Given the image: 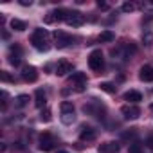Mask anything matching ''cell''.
<instances>
[{"label":"cell","mask_w":153,"mask_h":153,"mask_svg":"<svg viewBox=\"0 0 153 153\" xmlns=\"http://www.w3.org/2000/svg\"><path fill=\"white\" fill-rule=\"evenodd\" d=\"M31 43L36 51L40 52H47L51 49V42H49V33L45 29H34L33 36H31Z\"/></svg>","instance_id":"cell-1"},{"label":"cell","mask_w":153,"mask_h":153,"mask_svg":"<svg viewBox=\"0 0 153 153\" xmlns=\"http://www.w3.org/2000/svg\"><path fill=\"white\" fill-rule=\"evenodd\" d=\"M88 67L92 70H96V72H101L105 68V58H103V52L99 49H96V51L90 52V56H88Z\"/></svg>","instance_id":"cell-2"},{"label":"cell","mask_w":153,"mask_h":153,"mask_svg":"<svg viewBox=\"0 0 153 153\" xmlns=\"http://www.w3.org/2000/svg\"><path fill=\"white\" fill-rule=\"evenodd\" d=\"M70 83L76 85V92H85V88H87V74L85 72H74L72 78H70Z\"/></svg>","instance_id":"cell-3"},{"label":"cell","mask_w":153,"mask_h":153,"mask_svg":"<svg viewBox=\"0 0 153 153\" xmlns=\"http://www.w3.org/2000/svg\"><path fill=\"white\" fill-rule=\"evenodd\" d=\"M70 27H81L85 24V15H81L79 11H68L67 20H65Z\"/></svg>","instance_id":"cell-4"},{"label":"cell","mask_w":153,"mask_h":153,"mask_svg":"<svg viewBox=\"0 0 153 153\" xmlns=\"http://www.w3.org/2000/svg\"><path fill=\"white\" fill-rule=\"evenodd\" d=\"M54 40H56V47H59V49H65L72 43V36L63 31H54Z\"/></svg>","instance_id":"cell-5"},{"label":"cell","mask_w":153,"mask_h":153,"mask_svg":"<svg viewBox=\"0 0 153 153\" xmlns=\"http://www.w3.org/2000/svg\"><path fill=\"white\" fill-rule=\"evenodd\" d=\"M9 63L13 67H18L22 63V47L20 45H11V49H9Z\"/></svg>","instance_id":"cell-6"},{"label":"cell","mask_w":153,"mask_h":153,"mask_svg":"<svg viewBox=\"0 0 153 153\" xmlns=\"http://www.w3.org/2000/svg\"><path fill=\"white\" fill-rule=\"evenodd\" d=\"M22 79L27 81V83H34L38 79V72H36V68L33 65H25L22 68Z\"/></svg>","instance_id":"cell-7"},{"label":"cell","mask_w":153,"mask_h":153,"mask_svg":"<svg viewBox=\"0 0 153 153\" xmlns=\"http://www.w3.org/2000/svg\"><path fill=\"white\" fill-rule=\"evenodd\" d=\"M121 114L126 117V119H137L140 115V108L137 105H124L121 108Z\"/></svg>","instance_id":"cell-8"},{"label":"cell","mask_w":153,"mask_h":153,"mask_svg":"<svg viewBox=\"0 0 153 153\" xmlns=\"http://www.w3.org/2000/svg\"><path fill=\"white\" fill-rule=\"evenodd\" d=\"M54 146H56V140H54V137L51 133H43L40 137V149L42 151H51Z\"/></svg>","instance_id":"cell-9"},{"label":"cell","mask_w":153,"mask_h":153,"mask_svg":"<svg viewBox=\"0 0 153 153\" xmlns=\"http://www.w3.org/2000/svg\"><path fill=\"white\" fill-rule=\"evenodd\" d=\"M139 78H140V81H144V83L153 81V67H151V65H144V67L140 68V72H139Z\"/></svg>","instance_id":"cell-10"},{"label":"cell","mask_w":153,"mask_h":153,"mask_svg":"<svg viewBox=\"0 0 153 153\" xmlns=\"http://www.w3.org/2000/svg\"><path fill=\"white\" fill-rule=\"evenodd\" d=\"M68 72H72V63H68L67 59L58 61V65H56V74H58V76H67Z\"/></svg>","instance_id":"cell-11"},{"label":"cell","mask_w":153,"mask_h":153,"mask_svg":"<svg viewBox=\"0 0 153 153\" xmlns=\"http://www.w3.org/2000/svg\"><path fill=\"white\" fill-rule=\"evenodd\" d=\"M119 142H105L99 146V153H119Z\"/></svg>","instance_id":"cell-12"},{"label":"cell","mask_w":153,"mask_h":153,"mask_svg":"<svg viewBox=\"0 0 153 153\" xmlns=\"http://www.w3.org/2000/svg\"><path fill=\"white\" fill-rule=\"evenodd\" d=\"M124 101H128V103H131V105H137L139 101H142V96H140V92H137V90H130V92L124 94Z\"/></svg>","instance_id":"cell-13"},{"label":"cell","mask_w":153,"mask_h":153,"mask_svg":"<svg viewBox=\"0 0 153 153\" xmlns=\"http://www.w3.org/2000/svg\"><path fill=\"white\" fill-rule=\"evenodd\" d=\"M45 103H47V96H45V92H43L42 88H38L36 94H34V105H36L38 108H43Z\"/></svg>","instance_id":"cell-14"},{"label":"cell","mask_w":153,"mask_h":153,"mask_svg":"<svg viewBox=\"0 0 153 153\" xmlns=\"http://www.w3.org/2000/svg\"><path fill=\"white\" fill-rule=\"evenodd\" d=\"M79 139L81 140H94L96 139V131L88 126H83L81 128V133H79Z\"/></svg>","instance_id":"cell-15"},{"label":"cell","mask_w":153,"mask_h":153,"mask_svg":"<svg viewBox=\"0 0 153 153\" xmlns=\"http://www.w3.org/2000/svg\"><path fill=\"white\" fill-rule=\"evenodd\" d=\"M9 25H11L13 31H25V29H27V24H25L24 20H18V18H13V20L9 22Z\"/></svg>","instance_id":"cell-16"},{"label":"cell","mask_w":153,"mask_h":153,"mask_svg":"<svg viewBox=\"0 0 153 153\" xmlns=\"http://www.w3.org/2000/svg\"><path fill=\"white\" fill-rule=\"evenodd\" d=\"M114 40H115V34L112 31H103L99 34V42L101 43H108V42H114Z\"/></svg>","instance_id":"cell-17"},{"label":"cell","mask_w":153,"mask_h":153,"mask_svg":"<svg viewBox=\"0 0 153 153\" xmlns=\"http://www.w3.org/2000/svg\"><path fill=\"white\" fill-rule=\"evenodd\" d=\"M52 15H54L56 22H61V20H67L68 11H67V9H54V11H52Z\"/></svg>","instance_id":"cell-18"},{"label":"cell","mask_w":153,"mask_h":153,"mask_svg":"<svg viewBox=\"0 0 153 153\" xmlns=\"http://www.w3.org/2000/svg\"><path fill=\"white\" fill-rule=\"evenodd\" d=\"M99 88L103 90V92H106V94H115V85H112V83H108V81H103L101 85H99Z\"/></svg>","instance_id":"cell-19"},{"label":"cell","mask_w":153,"mask_h":153,"mask_svg":"<svg viewBox=\"0 0 153 153\" xmlns=\"http://www.w3.org/2000/svg\"><path fill=\"white\" fill-rule=\"evenodd\" d=\"M142 43H144L146 47H151V45H153V33H151V31H144V33H142Z\"/></svg>","instance_id":"cell-20"},{"label":"cell","mask_w":153,"mask_h":153,"mask_svg":"<svg viewBox=\"0 0 153 153\" xmlns=\"http://www.w3.org/2000/svg\"><path fill=\"white\" fill-rule=\"evenodd\" d=\"M59 108H61V114H74V106H72V103H68V101H63Z\"/></svg>","instance_id":"cell-21"},{"label":"cell","mask_w":153,"mask_h":153,"mask_svg":"<svg viewBox=\"0 0 153 153\" xmlns=\"http://www.w3.org/2000/svg\"><path fill=\"white\" fill-rule=\"evenodd\" d=\"M123 13H133L135 9H137V4H133V2H126V4H123Z\"/></svg>","instance_id":"cell-22"},{"label":"cell","mask_w":153,"mask_h":153,"mask_svg":"<svg viewBox=\"0 0 153 153\" xmlns=\"http://www.w3.org/2000/svg\"><path fill=\"white\" fill-rule=\"evenodd\" d=\"M40 119H42L43 123H49V121L52 119V114H51V110H49V108H43V110H42V114H40Z\"/></svg>","instance_id":"cell-23"},{"label":"cell","mask_w":153,"mask_h":153,"mask_svg":"<svg viewBox=\"0 0 153 153\" xmlns=\"http://www.w3.org/2000/svg\"><path fill=\"white\" fill-rule=\"evenodd\" d=\"M61 121H63L65 124H72V123L76 121V115H74V114H61Z\"/></svg>","instance_id":"cell-24"},{"label":"cell","mask_w":153,"mask_h":153,"mask_svg":"<svg viewBox=\"0 0 153 153\" xmlns=\"http://www.w3.org/2000/svg\"><path fill=\"white\" fill-rule=\"evenodd\" d=\"M27 103H29V96L22 94V96H18V97H16V105H18V106H25Z\"/></svg>","instance_id":"cell-25"},{"label":"cell","mask_w":153,"mask_h":153,"mask_svg":"<svg viewBox=\"0 0 153 153\" xmlns=\"http://www.w3.org/2000/svg\"><path fill=\"white\" fill-rule=\"evenodd\" d=\"M128 153H142V148H140V144H139V142H133V144H130V149H128Z\"/></svg>","instance_id":"cell-26"},{"label":"cell","mask_w":153,"mask_h":153,"mask_svg":"<svg viewBox=\"0 0 153 153\" xmlns=\"http://www.w3.org/2000/svg\"><path fill=\"white\" fill-rule=\"evenodd\" d=\"M0 78H2V81H7V83H15V78H11V76L7 72H2L0 74Z\"/></svg>","instance_id":"cell-27"},{"label":"cell","mask_w":153,"mask_h":153,"mask_svg":"<svg viewBox=\"0 0 153 153\" xmlns=\"http://www.w3.org/2000/svg\"><path fill=\"white\" fill-rule=\"evenodd\" d=\"M43 22H45V24H54V22H56V18H54V15H52V11L45 15V18H43Z\"/></svg>","instance_id":"cell-28"},{"label":"cell","mask_w":153,"mask_h":153,"mask_svg":"<svg viewBox=\"0 0 153 153\" xmlns=\"http://www.w3.org/2000/svg\"><path fill=\"white\" fill-rule=\"evenodd\" d=\"M146 146L153 149V135H148V139H146Z\"/></svg>","instance_id":"cell-29"},{"label":"cell","mask_w":153,"mask_h":153,"mask_svg":"<svg viewBox=\"0 0 153 153\" xmlns=\"http://www.w3.org/2000/svg\"><path fill=\"white\" fill-rule=\"evenodd\" d=\"M97 7L103 9V11H106V9H108V4H106V2H101V0H99V2H97Z\"/></svg>","instance_id":"cell-30"},{"label":"cell","mask_w":153,"mask_h":153,"mask_svg":"<svg viewBox=\"0 0 153 153\" xmlns=\"http://www.w3.org/2000/svg\"><path fill=\"white\" fill-rule=\"evenodd\" d=\"M2 96H4V99H7V94H6V92H4ZM6 110H7V101H4V103H2V112H6Z\"/></svg>","instance_id":"cell-31"},{"label":"cell","mask_w":153,"mask_h":153,"mask_svg":"<svg viewBox=\"0 0 153 153\" xmlns=\"http://www.w3.org/2000/svg\"><path fill=\"white\" fill-rule=\"evenodd\" d=\"M22 6H31V0H20Z\"/></svg>","instance_id":"cell-32"},{"label":"cell","mask_w":153,"mask_h":153,"mask_svg":"<svg viewBox=\"0 0 153 153\" xmlns=\"http://www.w3.org/2000/svg\"><path fill=\"white\" fill-rule=\"evenodd\" d=\"M58 153H67V151H63V149H59V151H58Z\"/></svg>","instance_id":"cell-33"},{"label":"cell","mask_w":153,"mask_h":153,"mask_svg":"<svg viewBox=\"0 0 153 153\" xmlns=\"http://www.w3.org/2000/svg\"><path fill=\"white\" fill-rule=\"evenodd\" d=\"M149 110H151V112H153V103H151V106H149Z\"/></svg>","instance_id":"cell-34"}]
</instances>
